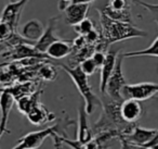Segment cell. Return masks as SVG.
I'll return each instance as SVG.
<instances>
[{
	"label": "cell",
	"mask_w": 158,
	"mask_h": 149,
	"mask_svg": "<svg viewBox=\"0 0 158 149\" xmlns=\"http://www.w3.org/2000/svg\"><path fill=\"white\" fill-rule=\"evenodd\" d=\"M90 3L85 2H70L67 7L64 9L65 14V22L70 26L78 24L81 22L89 12Z\"/></svg>",
	"instance_id": "cell-9"
},
{
	"label": "cell",
	"mask_w": 158,
	"mask_h": 149,
	"mask_svg": "<svg viewBox=\"0 0 158 149\" xmlns=\"http://www.w3.org/2000/svg\"><path fill=\"white\" fill-rule=\"evenodd\" d=\"M135 5L138 6H141L143 7L145 10L149 12L153 16V20L155 22H158V5H153V3H147V2H144V1H141V0H132Z\"/></svg>",
	"instance_id": "cell-23"
},
{
	"label": "cell",
	"mask_w": 158,
	"mask_h": 149,
	"mask_svg": "<svg viewBox=\"0 0 158 149\" xmlns=\"http://www.w3.org/2000/svg\"><path fill=\"white\" fill-rule=\"evenodd\" d=\"M39 94L40 93H35L33 95H25L18 99V108L24 115H26L31 108L39 102Z\"/></svg>",
	"instance_id": "cell-17"
},
{
	"label": "cell",
	"mask_w": 158,
	"mask_h": 149,
	"mask_svg": "<svg viewBox=\"0 0 158 149\" xmlns=\"http://www.w3.org/2000/svg\"><path fill=\"white\" fill-rule=\"evenodd\" d=\"M0 111H1V120H0V129H1V135L10 133L8 129V121L13 105L15 102V98L10 93L0 90Z\"/></svg>",
	"instance_id": "cell-10"
},
{
	"label": "cell",
	"mask_w": 158,
	"mask_h": 149,
	"mask_svg": "<svg viewBox=\"0 0 158 149\" xmlns=\"http://www.w3.org/2000/svg\"><path fill=\"white\" fill-rule=\"evenodd\" d=\"M119 51L120 50H110L106 52L105 60H104L103 64L100 68L101 70V79H100V92L101 94H105L106 89V84L110 79V74L113 73L115 68V64L117 61V57L119 55Z\"/></svg>",
	"instance_id": "cell-11"
},
{
	"label": "cell",
	"mask_w": 158,
	"mask_h": 149,
	"mask_svg": "<svg viewBox=\"0 0 158 149\" xmlns=\"http://www.w3.org/2000/svg\"><path fill=\"white\" fill-rule=\"evenodd\" d=\"M73 27H74V31L76 32L79 36H86L87 34H89L91 31L95 29L94 22L89 18H85L81 22H79L78 24L74 25Z\"/></svg>",
	"instance_id": "cell-19"
},
{
	"label": "cell",
	"mask_w": 158,
	"mask_h": 149,
	"mask_svg": "<svg viewBox=\"0 0 158 149\" xmlns=\"http://www.w3.org/2000/svg\"><path fill=\"white\" fill-rule=\"evenodd\" d=\"M79 112V115H78V134L77 135V139L79 142L84 144V146L87 144L88 142H90L93 137V133H92V129H91L90 125H89L88 122V115L89 114L87 113V110H86V106L81 105L79 107L78 109Z\"/></svg>",
	"instance_id": "cell-13"
},
{
	"label": "cell",
	"mask_w": 158,
	"mask_h": 149,
	"mask_svg": "<svg viewBox=\"0 0 158 149\" xmlns=\"http://www.w3.org/2000/svg\"><path fill=\"white\" fill-rule=\"evenodd\" d=\"M9 48H11L9 42H0V53L1 52H6V50H8Z\"/></svg>",
	"instance_id": "cell-28"
},
{
	"label": "cell",
	"mask_w": 158,
	"mask_h": 149,
	"mask_svg": "<svg viewBox=\"0 0 158 149\" xmlns=\"http://www.w3.org/2000/svg\"><path fill=\"white\" fill-rule=\"evenodd\" d=\"M9 1H14V0H9Z\"/></svg>",
	"instance_id": "cell-33"
},
{
	"label": "cell",
	"mask_w": 158,
	"mask_h": 149,
	"mask_svg": "<svg viewBox=\"0 0 158 149\" xmlns=\"http://www.w3.org/2000/svg\"><path fill=\"white\" fill-rule=\"evenodd\" d=\"M105 56H106V53H104L103 51H101V50L97 51V52H93V55L91 56L99 69L101 68L102 64H103L104 60H105Z\"/></svg>",
	"instance_id": "cell-25"
},
{
	"label": "cell",
	"mask_w": 158,
	"mask_h": 149,
	"mask_svg": "<svg viewBox=\"0 0 158 149\" xmlns=\"http://www.w3.org/2000/svg\"><path fill=\"white\" fill-rule=\"evenodd\" d=\"M73 48H74V46H73L72 42L62 40L60 38V39L55 40L54 43H52L48 47V49L46 50V53L49 57V59L60 60L70 55V52L73 51Z\"/></svg>",
	"instance_id": "cell-15"
},
{
	"label": "cell",
	"mask_w": 158,
	"mask_h": 149,
	"mask_svg": "<svg viewBox=\"0 0 158 149\" xmlns=\"http://www.w3.org/2000/svg\"><path fill=\"white\" fill-rule=\"evenodd\" d=\"M5 65H6V64H0V71H1V69H2Z\"/></svg>",
	"instance_id": "cell-30"
},
{
	"label": "cell",
	"mask_w": 158,
	"mask_h": 149,
	"mask_svg": "<svg viewBox=\"0 0 158 149\" xmlns=\"http://www.w3.org/2000/svg\"><path fill=\"white\" fill-rule=\"evenodd\" d=\"M95 0H72V2H85V3H91Z\"/></svg>",
	"instance_id": "cell-29"
},
{
	"label": "cell",
	"mask_w": 158,
	"mask_h": 149,
	"mask_svg": "<svg viewBox=\"0 0 158 149\" xmlns=\"http://www.w3.org/2000/svg\"><path fill=\"white\" fill-rule=\"evenodd\" d=\"M29 0H14V1H10L8 5L5 6L2 10V13L0 19L5 22L9 23L15 31H18L19 23H20V19L22 16L23 9L25 6L28 3Z\"/></svg>",
	"instance_id": "cell-7"
},
{
	"label": "cell",
	"mask_w": 158,
	"mask_h": 149,
	"mask_svg": "<svg viewBox=\"0 0 158 149\" xmlns=\"http://www.w3.org/2000/svg\"><path fill=\"white\" fill-rule=\"evenodd\" d=\"M74 121H69L68 119H62L59 122H56L52 126H49L44 129L37 132H31L19 139L14 148H26V149H33V148H39L44 142L49 137L53 136V138L57 137L59 135L66 136L65 129L69 125H74Z\"/></svg>",
	"instance_id": "cell-3"
},
{
	"label": "cell",
	"mask_w": 158,
	"mask_h": 149,
	"mask_svg": "<svg viewBox=\"0 0 158 149\" xmlns=\"http://www.w3.org/2000/svg\"><path fill=\"white\" fill-rule=\"evenodd\" d=\"M72 2V0H59V9L61 11H64L66 7Z\"/></svg>",
	"instance_id": "cell-27"
},
{
	"label": "cell",
	"mask_w": 158,
	"mask_h": 149,
	"mask_svg": "<svg viewBox=\"0 0 158 149\" xmlns=\"http://www.w3.org/2000/svg\"><path fill=\"white\" fill-rule=\"evenodd\" d=\"M2 137V135H1V129H0V138Z\"/></svg>",
	"instance_id": "cell-32"
},
{
	"label": "cell",
	"mask_w": 158,
	"mask_h": 149,
	"mask_svg": "<svg viewBox=\"0 0 158 149\" xmlns=\"http://www.w3.org/2000/svg\"><path fill=\"white\" fill-rule=\"evenodd\" d=\"M156 133H157L156 129H144L135 125L130 133L119 136V140L123 148H128V147L144 148L145 145L155 136Z\"/></svg>",
	"instance_id": "cell-5"
},
{
	"label": "cell",
	"mask_w": 158,
	"mask_h": 149,
	"mask_svg": "<svg viewBox=\"0 0 158 149\" xmlns=\"http://www.w3.org/2000/svg\"><path fill=\"white\" fill-rule=\"evenodd\" d=\"M158 25V22H156ZM158 57V35L156 39L152 43V45L148 48L144 49V50H139V51H130V52L123 53L125 58H131V57Z\"/></svg>",
	"instance_id": "cell-18"
},
{
	"label": "cell",
	"mask_w": 158,
	"mask_h": 149,
	"mask_svg": "<svg viewBox=\"0 0 158 149\" xmlns=\"http://www.w3.org/2000/svg\"><path fill=\"white\" fill-rule=\"evenodd\" d=\"M98 12L100 14V22L102 26V37L105 44L110 45L120 40L147 36V32L138 29L132 25V23L113 20L100 10H98Z\"/></svg>",
	"instance_id": "cell-1"
},
{
	"label": "cell",
	"mask_w": 158,
	"mask_h": 149,
	"mask_svg": "<svg viewBox=\"0 0 158 149\" xmlns=\"http://www.w3.org/2000/svg\"><path fill=\"white\" fill-rule=\"evenodd\" d=\"M60 66L69 75L72 81L74 82L79 94L81 95V97L84 98L87 113L90 115L95 110V108L99 105H101L102 101L92 90V87L89 84L88 75L84 73V71L80 69L79 64H77L76 66H67L65 64H60Z\"/></svg>",
	"instance_id": "cell-2"
},
{
	"label": "cell",
	"mask_w": 158,
	"mask_h": 149,
	"mask_svg": "<svg viewBox=\"0 0 158 149\" xmlns=\"http://www.w3.org/2000/svg\"><path fill=\"white\" fill-rule=\"evenodd\" d=\"M123 53H119L117 57V61L115 64V68L113 73L110 74V79L106 84L105 94L110 96V98L115 100H123V97L121 95L123 87L126 85V79L123 72ZM104 95V94H103Z\"/></svg>",
	"instance_id": "cell-4"
},
{
	"label": "cell",
	"mask_w": 158,
	"mask_h": 149,
	"mask_svg": "<svg viewBox=\"0 0 158 149\" xmlns=\"http://www.w3.org/2000/svg\"><path fill=\"white\" fill-rule=\"evenodd\" d=\"M120 114L128 123H136L143 115V107L139 100L126 98L120 103Z\"/></svg>",
	"instance_id": "cell-8"
},
{
	"label": "cell",
	"mask_w": 158,
	"mask_h": 149,
	"mask_svg": "<svg viewBox=\"0 0 158 149\" xmlns=\"http://www.w3.org/2000/svg\"><path fill=\"white\" fill-rule=\"evenodd\" d=\"M153 98H154V99H155V100H157V101H158V97H156V96H154V97H153Z\"/></svg>",
	"instance_id": "cell-31"
},
{
	"label": "cell",
	"mask_w": 158,
	"mask_h": 149,
	"mask_svg": "<svg viewBox=\"0 0 158 149\" xmlns=\"http://www.w3.org/2000/svg\"><path fill=\"white\" fill-rule=\"evenodd\" d=\"M59 22V18L57 16H53L49 20L48 26L46 27L42 36L35 43V48L37 50H39L40 52L46 53V50L48 49V47L50 46L52 43H54L55 40L60 39V37H57L55 35V29H56V24Z\"/></svg>",
	"instance_id": "cell-12"
},
{
	"label": "cell",
	"mask_w": 158,
	"mask_h": 149,
	"mask_svg": "<svg viewBox=\"0 0 158 149\" xmlns=\"http://www.w3.org/2000/svg\"><path fill=\"white\" fill-rule=\"evenodd\" d=\"M106 6L113 10L130 9V6H129V3H128V0H110V2H108Z\"/></svg>",
	"instance_id": "cell-24"
},
{
	"label": "cell",
	"mask_w": 158,
	"mask_h": 149,
	"mask_svg": "<svg viewBox=\"0 0 158 149\" xmlns=\"http://www.w3.org/2000/svg\"><path fill=\"white\" fill-rule=\"evenodd\" d=\"M158 93V84L151 82H143L138 84H126L121 90L123 99L132 98L139 101L153 98Z\"/></svg>",
	"instance_id": "cell-6"
},
{
	"label": "cell",
	"mask_w": 158,
	"mask_h": 149,
	"mask_svg": "<svg viewBox=\"0 0 158 149\" xmlns=\"http://www.w3.org/2000/svg\"><path fill=\"white\" fill-rule=\"evenodd\" d=\"M40 75L46 81H54L57 76V71L53 65L47 63L40 69Z\"/></svg>",
	"instance_id": "cell-22"
},
{
	"label": "cell",
	"mask_w": 158,
	"mask_h": 149,
	"mask_svg": "<svg viewBox=\"0 0 158 149\" xmlns=\"http://www.w3.org/2000/svg\"><path fill=\"white\" fill-rule=\"evenodd\" d=\"M79 66H80V69H81L82 71H84V73H86L88 76L94 74L97 69H99L97 64H95L94 60L92 59V57H89V58L84 59L80 63H79Z\"/></svg>",
	"instance_id": "cell-21"
},
{
	"label": "cell",
	"mask_w": 158,
	"mask_h": 149,
	"mask_svg": "<svg viewBox=\"0 0 158 149\" xmlns=\"http://www.w3.org/2000/svg\"><path fill=\"white\" fill-rule=\"evenodd\" d=\"M144 148H158V129L153 138L144 146Z\"/></svg>",
	"instance_id": "cell-26"
},
{
	"label": "cell",
	"mask_w": 158,
	"mask_h": 149,
	"mask_svg": "<svg viewBox=\"0 0 158 149\" xmlns=\"http://www.w3.org/2000/svg\"><path fill=\"white\" fill-rule=\"evenodd\" d=\"M15 32V29L9 24V23L5 22L0 19V42H7L10 39L12 35H13Z\"/></svg>",
	"instance_id": "cell-20"
},
{
	"label": "cell",
	"mask_w": 158,
	"mask_h": 149,
	"mask_svg": "<svg viewBox=\"0 0 158 149\" xmlns=\"http://www.w3.org/2000/svg\"><path fill=\"white\" fill-rule=\"evenodd\" d=\"M44 29H46V27L44 26V24L39 20L34 19V20L28 21V22L23 25L22 31H21V35L26 40L34 43V42H37L41 37Z\"/></svg>",
	"instance_id": "cell-16"
},
{
	"label": "cell",
	"mask_w": 158,
	"mask_h": 149,
	"mask_svg": "<svg viewBox=\"0 0 158 149\" xmlns=\"http://www.w3.org/2000/svg\"><path fill=\"white\" fill-rule=\"evenodd\" d=\"M26 116L31 124L38 125V126L46 124L55 119V114L49 112V110L41 102H38L37 105L34 106L31 111L26 114Z\"/></svg>",
	"instance_id": "cell-14"
}]
</instances>
